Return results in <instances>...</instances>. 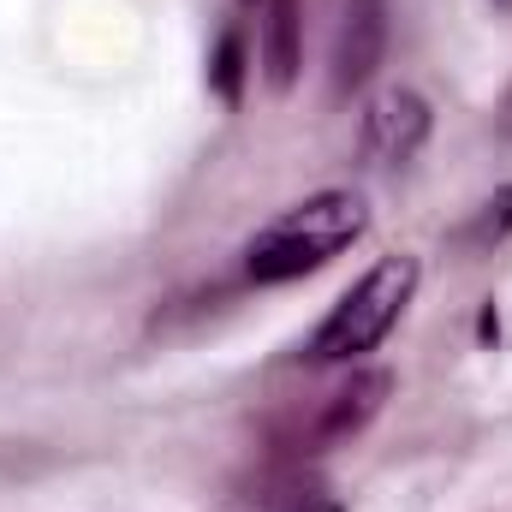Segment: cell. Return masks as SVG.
Returning a JSON list of instances; mask_svg holds the SVG:
<instances>
[{
  "instance_id": "cell-10",
  "label": "cell",
  "mask_w": 512,
  "mask_h": 512,
  "mask_svg": "<svg viewBox=\"0 0 512 512\" xmlns=\"http://www.w3.org/2000/svg\"><path fill=\"white\" fill-rule=\"evenodd\" d=\"M477 334H483V340H495V334H501V316H495V304H483V322H477Z\"/></svg>"
},
{
  "instance_id": "cell-4",
  "label": "cell",
  "mask_w": 512,
  "mask_h": 512,
  "mask_svg": "<svg viewBox=\"0 0 512 512\" xmlns=\"http://www.w3.org/2000/svg\"><path fill=\"white\" fill-rule=\"evenodd\" d=\"M387 393H393V370H352V382L334 387L310 423H298V447L304 453H328V447H346L352 435H364L376 417H382Z\"/></svg>"
},
{
  "instance_id": "cell-9",
  "label": "cell",
  "mask_w": 512,
  "mask_h": 512,
  "mask_svg": "<svg viewBox=\"0 0 512 512\" xmlns=\"http://www.w3.org/2000/svg\"><path fill=\"white\" fill-rule=\"evenodd\" d=\"M495 131H501V143H512V84L501 96V108H495Z\"/></svg>"
},
{
  "instance_id": "cell-7",
  "label": "cell",
  "mask_w": 512,
  "mask_h": 512,
  "mask_svg": "<svg viewBox=\"0 0 512 512\" xmlns=\"http://www.w3.org/2000/svg\"><path fill=\"white\" fill-rule=\"evenodd\" d=\"M245 78H251V42H245L239 24H227L221 42H215V54H209V90L221 96V108L245 102Z\"/></svg>"
},
{
  "instance_id": "cell-3",
  "label": "cell",
  "mask_w": 512,
  "mask_h": 512,
  "mask_svg": "<svg viewBox=\"0 0 512 512\" xmlns=\"http://www.w3.org/2000/svg\"><path fill=\"white\" fill-rule=\"evenodd\" d=\"M429 126H435L429 102H423L417 90L393 84L382 96H370V108H364V120H358V149H364L370 167H405V161H417V149L429 143Z\"/></svg>"
},
{
  "instance_id": "cell-5",
  "label": "cell",
  "mask_w": 512,
  "mask_h": 512,
  "mask_svg": "<svg viewBox=\"0 0 512 512\" xmlns=\"http://www.w3.org/2000/svg\"><path fill=\"white\" fill-rule=\"evenodd\" d=\"M387 60V0H346L334 30V96H358Z\"/></svg>"
},
{
  "instance_id": "cell-12",
  "label": "cell",
  "mask_w": 512,
  "mask_h": 512,
  "mask_svg": "<svg viewBox=\"0 0 512 512\" xmlns=\"http://www.w3.org/2000/svg\"><path fill=\"white\" fill-rule=\"evenodd\" d=\"M495 6H501V12H512V0H495Z\"/></svg>"
},
{
  "instance_id": "cell-1",
  "label": "cell",
  "mask_w": 512,
  "mask_h": 512,
  "mask_svg": "<svg viewBox=\"0 0 512 512\" xmlns=\"http://www.w3.org/2000/svg\"><path fill=\"white\" fill-rule=\"evenodd\" d=\"M370 233V203L364 191H316L304 203H292L286 215H274L251 245H245V280L251 286H286L304 280L316 268H328L340 251H352Z\"/></svg>"
},
{
  "instance_id": "cell-2",
  "label": "cell",
  "mask_w": 512,
  "mask_h": 512,
  "mask_svg": "<svg viewBox=\"0 0 512 512\" xmlns=\"http://www.w3.org/2000/svg\"><path fill=\"white\" fill-rule=\"evenodd\" d=\"M417 286H423V262L411 251H393L376 268H364L340 292V304L316 322V334L304 340V364H358L364 352H376L399 328V316L411 310Z\"/></svg>"
},
{
  "instance_id": "cell-6",
  "label": "cell",
  "mask_w": 512,
  "mask_h": 512,
  "mask_svg": "<svg viewBox=\"0 0 512 512\" xmlns=\"http://www.w3.org/2000/svg\"><path fill=\"white\" fill-rule=\"evenodd\" d=\"M256 54H262V78L274 96H286L298 84V66H304V12L298 0H262V36H256Z\"/></svg>"
},
{
  "instance_id": "cell-8",
  "label": "cell",
  "mask_w": 512,
  "mask_h": 512,
  "mask_svg": "<svg viewBox=\"0 0 512 512\" xmlns=\"http://www.w3.org/2000/svg\"><path fill=\"white\" fill-rule=\"evenodd\" d=\"M512 233V185H501L483 209H477V221L459 233V245H471V251H489V245H501Z\"/></svg>"
},
{
  "instance_id": "cell-11",
  "label": "cell",
  "mask_w": 512,
  "mask_h": 512,
  "mask_svg": "<svg viewBox=\"0 0 512 512\" xmlns=\"http://www.w3.org/2000/svg\"><path fill=\"white\" fill-rule=\"evenodd\" d=\"M292 512H346L340 501H304V507H292Z\"/></svg>"
}]
</instances>
